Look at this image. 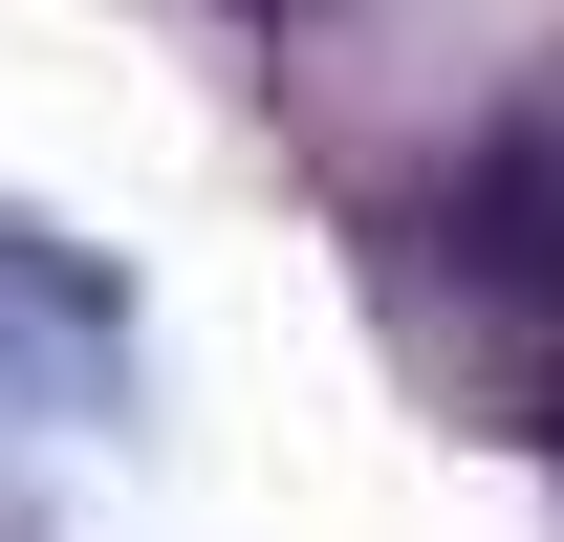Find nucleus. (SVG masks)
I'll return each mask as SVG.
<instances>
[{"label":"nucleus","mask_w":564,"mask_h":542,"mask_svg":"<svg viewBox=\"0 0 564 542\" xmlns=\"http://www.w3.org/2000/svg\"><path fill=\"white\" fill-rule=\"evenodd\" d=\"M0 412H131V282L44 217H0Z\"/></svg>","instance_id":"nucleus-2"},{"label":"nucleus","mask_w":564,"mask_h":542,"mask_svg":"<svg viewBox=\"0 0 564 542\" xmlns=\"http://www.w3.org/2000/svg\"><path fill=\"white\" fill-rule=\"evenodd\" d=\"M434 261L478 282V304H543V326H564V44L456 131V174H434Z\"/></svg>","instance_id":"nucleus-1"},{"label":"nucleus","mask_w":564,"mask_h":542,"mask_svg":"<svg viewBox=\"0 0 564 542\" xmlns=\"http://www.w3.org/2000/svg\"><path fill=\"white\" fill-rule=\"evenodd\" d=\"M0 542H44V477H22V456H0Z\"/></svg>","instance_id":"nucleus-3"},{"label":"nucleus","mask_w":564,"mask_h":542,"mask_svg":"<svg viewBox=\"0 0 564 542\" xmlns=\"http://www.w3.org/2000/svg\"><path fill=\"white\" fill-rule=\"evenodd\" d=\"M239 22H326V0H239Z\"/></svg>","instance_id":"nucleus-4"},{"label":"nucleus","mask_w":564,"mask_h":542,"mask_svg":"<svg viewBox=\"0 0 564 542\" xmlns=\"http://www.w3.org/2000/svg\"><path fill=\"white\" fill-rule=\"evenodd\" d=\"M543 434H564V369H543Z\"/></svg>","instance_id":"nucleus-5"}]
</instances>
